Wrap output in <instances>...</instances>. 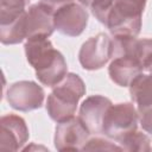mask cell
I'll use <instances>...</instances> for the list:
<instances>
[{
	"label": "cell",
	"mask_w": 152,
	"mask_h": 152,
	"mask_svg": "<svg viewBox=\"0 0 152 152\" xmlns=\"http://www.w3.org/2000/svg\"><path fill=\"white\" fill-rule=\"evenodd\" d=\"M28 64L34 69L38 81L53 88L68 74L64 56L53 48L48 36H33L24 45Z\"/></svg>",
	"instance_id": "obj_1"
},
{
	"label": "cell",
	"mask_w": 152,
	"mask_h": 152,
	"mask_svg": "<svg viewBox=\"0 0 152 152\" xmlns=\"http://www.w3.org/2000/svg\"><path fill=\"white\" fill-rule=\"evenodd\" d=\"M86 95V84L75 72H68L65 77L53 87L46 100L49 116L61 122L75 116L78 101Z\"/></svg>",
	"instance_id": "obj_2"
},
{
	"label": "cell",
	"mask_w": 152,
	"mask_h": 152,
	"mask_svg": "<svg viewBox=\"0 0 152 152\" xmlns=\"http://www.w3.org/2000/svg\"><path fill=\"white\" fill-rule=\"evenodd\" d=\"M146 2L147 0H113L103 25L113 37H137L141 31Z\"/></svg>",
	"instance_id": "obj_3"
},
{
	"label": "cell",
	"mask_w": 152,
	"mask_h": 152,
	"mask_svg": "<svg viewBox=\"0 0 152 152\" xmlns=\"http://www.w3.org/2000/svg\"><path fill=\"white\" fill-rule=\"evenodd\" d=\"M139 115L133 102L112 104L103 119L102 134L119 142L127 134L137 131Z\"/></svg>",
	"instance_id": "obj_4"
},
{
	"label": "cell",
	"mask_w": 152,
	"mask_h": 152,
	"mask_svg": "<svg viewBox=\"0 0 152 152\" xmlns=\"http://www.w3.org/2000/svg\"><path fill=\"white\" fill-rule=\"evenodd\" d=\"M113 55V38L100 32L87 39L78 52V61L86 70H99L103 68Z\"/></svg>",
	"instance_id": "obj_5"
},
{
	"label": "cell",
	"mask_w": 152,
	"mask_h": 152,
	"mask_svg": "<svg viewBox=\"0 0 152 152\" xmlns=\"http://www.w3.org/2000/svg\"><path fill=\"white\" fill-rule=\"evenodd\" d=\"M44 89L33 81H18L12 83L6 93L8 104L19 112H30L43 106Z\"/></svg>",
	"instance_id": "obj_6"
},
{
	"label": "cell",
	"mask_w": 152,
	"mask_h": 152,
	"mask_svg": "<svg viewBox=\"0 0 152 152\" xmlns=\"http://www.w3.org/2000/svg\"><path fill=\"white\" fill-rule=\"evenodd\" d=\"M89 14L86 7L76 1L69 2L53 13V26L59 33L68 37H77L88 25Z\"/></svg>",
	"instance_id": "obj_7"
},
{
	"label": "cell",
	"mask_w": 152,
	"mask_h": 152,
	"mask_svg": "<svg viewBox=\"0 0 152 152\" xmlns=\"http://www.w3.org/2000/svg\"><path fill=\"white\" fill-rule=\"evenodd\" d=\"M89 131L78 116L57 122L55 129V147L58 151H78L82 150L88 140Z\"/></svg>",
	"instance_id": "obj_8"
},
{
	"label": "cell",
	"mask_w": 152,
	"mask_h": 152,
	"mask_svg": "<svg viewBox=\"0 0 152 152\" xmlns=\"http://www.w3.org/2000/svg\"><path fill=\"white\" fill-rule=\"evenodd\" d=\"M0 150L18 151L27 142L30 133L25 120L15 114H6L0 119Z\"/></svg>",
	"instance_id": "obj_9"
},
{
	"label": "cell",
	"mask_w": 152,
	"mask_h": 152,
	"mask_svg": "<svg viewBox=\"0 0 152 152\" xmlns=\"http://www.w3.org/2000/svg\"><path fill=\"white\" fill-rule=\"evenodd\" d=\"M112 104V101L102 95H90L83 100L80 107L78 118L90 134L102 133L103 119Z\"/></svg>",
	"instance_id": "obj_10"
},
{
	"label": "cell",
	"mask_w": 152,
	"mask_h": 152,
	"mask_svg": "<svg viewBox=\"0 0 152 152\" xmlns=\"http://www.w3.org/2000/svg\"><path fill=\"white\" fill-rule=\"evenodd\" d=\"M142 65L135 56L122 55L113 57L109 66L108 75L110 80L120 87H129L131 82L142 72Z\"/></svg>",
	"instance_id": "obj_11"
},
{
	"label": "cell",
	"mask_w": 152,
	"mask_h": 152,
	"mask_svg": "<svg viewBox=\"0 0 152 152\" xmlns=\"http://www.w3.org/2000/svg\"><path fill=\"white\" fill-rule=\"evenodd\" d=\"M55 31L53 15L39 2L28 6L26 10V32L27 38L33 36L50 37ZM26 38V39H27Z\"/></svg>",
	"instance_id": "obj_12"
},
{
	"label": "cell",
	"mask_w": 152,
	"mask_h": 152,
	"mask_svg": "<svg viewBox=\"0 0 152 152\" xmlns=\"http://www.w3.org/2000/svg\"><path fill=\"white\" fill-rule=\"evenodd\" d=\"M129 95L137 108L152 104V72L138 75L129 84Z\"/></svg>",
	"instance_id": "obj_13"
},
{
	"label": "cell",
	"mask_w": 152,
	"mask_h": 152,
	"mask_svg": "<svg viewBox=\"0 0 152 152\" xmlns=\"http://www.w3.org/2000/svg\"><path fill=\"white\" fill-rule=\"evenodd\" d=\"M26 38V11L14 21L0 26V40L4 45L19 44Z\"/></svg>",
	"instance_id": "obj_14"
},
{
	"label": "cell",
	"mask_w": 152,
	"mask_h": 152,
	"mask_svg": "<svg viewBox=\"0 0 152 152\" xmlns=\"http://www.w3.org/2000/svg\"><path fill=\"white\" fill-rule=\"evenodd\" d=\"M30 0H0V26L19 18L27 8Z\"/></svg>",
	"instance_id": "obj_15"
},
{
	"label": "cell",
	"mask_w": 152,
	"mask_h": 152,
	"mask_svg": "<svg viewBox=\"0 0 152 152\" xmlns=\"http://www.w3.org/2000/svg\"><path fill=\"white\" fill-rule=\"evenodd\" d=\"M124 151H139V152H147L151 151V140L150 138L138 129L127 134L118 142Z\"/></svg>",
	"instance_id": "obj_16"
},
{
	"label": "cell",
	"mask_w": 152,
	"mask_h": 152,
	"mask_svg": "<svg viewBox=\"0 0 152 152\" xmlns=\"http://www.w3.org/2000/svg\"><path fill=\"white\" fill-rule=\"evenodd\" d=\"M137 57L147 72H152V38H142L137 42Z\"/></svg>",
	"instance_id": "obj_17"
},
{
	"label": "cell",
	"mask_w": 152,
	"mask_h": 152,
	"mask_svg": "<svg viewBox=\"0 0 152 152\" xmlns=\"http://www.w3.org/2000/svg\"><path fill=\"white\" fill-rule=\"evenodd\" d=\"M122 151V147L119 144H114L107 139L103 138H93L88 139L84 146L82 147V151Z\"/></svg>",
	"instance_id": "obj_18"
},
{
	"label": "cell",
	"mask_w": 152,
	"mask_h": 152,
	"mask_svg": "<svg viewBox=\"0 0 152 152\" xmlns=\"http://www.w3.org/2000/svg\"><path fill=\"white\" fill-rule=\"evenodd\" d=\"M139 115V122L146 133L152 134V104L137 108Z\"/></svg>",
	"instance_id": "obj_19"
},
{
	"label": "cell",
	"mask_w": 152,
	"mask_h": 152,
	"mask_svg": "<svg viewBox=\"0 0 152 152\" xmlns=\"http://www.w3.org/2000/svg\"><path fill=\"white\" fill-rule=\"evenodd\" d=\"M72 1H76V0H39V4L43 5L46 10H49L53 15V13L58 8H61L62 6H64L69 2H72Z\"/></svg>",
	"instance_id": "obj_20"
},
{
	"label": "cell",
	"mask_w": 152,
	"mask_h": 152,
	"mask_svg": "<svg viewBox=\"0 0 152 152\" xmlns=\"http://www.w3.org/2000/svg\"><path fill=\"white\" fill-rule=\"evenodd\" d=\"M95 1H96V0H78V2H80L81 5H83L84 7H88V8H90Z\"/></svg>",
	"instance_id": "obj_21"
}]
</instances>
